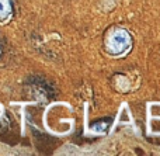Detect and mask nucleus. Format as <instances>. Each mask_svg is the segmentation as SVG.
Wrapping results in <instances>:
<instances>
[{"mask_svg":"<svg viewBox=\"0 0 160 156\" xmlns=\"http://www.w3.org/2000/svg\"><path fill=\"white\" fill-rule=\"evenodd\" d=\"M11 4L10 0H0V20H4L10 16Z\"/></svg>","mask_w":160,"mask_h":156,"instance_id":"obj_2","label":"nucleus"},{"mask_svg":"<svg viewBox=\"0 0 160 156\" xmlns=\"http://www.w3.org/2000/svg\"><path fill=\"white\" fill-rule=\"evenodd\" d=\"M108 51L112 53H122L131 45V37L125 30H114L107 39Z\"/></svg>","mask_w":160,"mask_h":156,"instance_id":"obj_1","label":"nucleus"}]
</instances>
